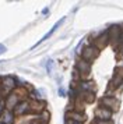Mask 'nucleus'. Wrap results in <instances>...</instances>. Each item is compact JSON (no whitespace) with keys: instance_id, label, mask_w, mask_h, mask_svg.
<instances>
[{"instance_id":"nucleus-15","label":"nucleus","mask_w":123,"mask_h":124,"mask_svg":"<svg viewBox=\"0 0 123 124\" xmlns=\"http://www.w3.org/2000/svg\"><path fill=\"white\" fill-rule=\"evenodd\" d=\"M0 121H1V124H14V121H16V114H14V112L6 109L4 113L0 117Z\"/></svg>"},{"instance_id":"nucleus-9","label":"nucleus","mask_w":123,"mask_h":124,"mask_svg":"<svg viewBox=\"0 0 123 124\" xmlns=\"http://www.w3.org/2000/svg\"><path fill=\"white\" fill-rule=\"evenodd\" d=\"M97 91V86L92 81H87V79H83V81H78L77 86H76V92H94Z\"/></svg>"},{"instance_id":"nucleus-14","label":"nucleus","mask_w":123,"mask_h":124,"mask_svg":"<svg viewBox=\"0 0 123 124\" xmlns=\"http://www.w3.org/2000/svg\"><path fill=\"white\" fill-rule=\"evenodd\" d=\"M45 110H46V103H45V101H32L31 99V113L41 114Z\"/></svg>"},{"instance_id":"nucleus-4","label":"nucleus","mask_w":123,"mask_h":124,"mask_svg":"<svg viewBox=\"0 0 123 124\" xmlns=\"http://www.w3.org/2000/svg\"><path fill=\"white\" fill-rule=\"evenodd\" d=\"M99 105H101L102 107L109 109L112 113L117 112V110L120 109V101H119L117 98H115V96H112V95L102 96V98L99 99Z\"/></svg>"},{"instance_id":"nucleus-28","label":"nucleus","mask_w":123,"mask_h":124,"mask_svg":"<svg viewBox=\"0 0 123 124\" xmlns=\"http://www.w3.org/2000/svg\"><path fill=\"white\" fill-rule=\"evenodd\" d=\"M3 96H4V95H3V91H1V86H0V101H1V98H3Z\"/></svg>"},{"instance_id":"nucleus-24","label":"nucleus","mask_w":123,"mask_h":124,"mask_svg":"<svg viewBox=\"0 0 123 124\" xmlns=\"http://www.w3.org/2000/svg\"><path fill=\"white\" fill-rule=\"evenodd\" d=\"M117 50H119V54H120V57L123 59V43H122V45H119V47H117Z\"/></svg>"},{"instance_id":"nucleus-13","label":"nucleus","mask_w":123,"mask_h":124,"mask_svg":"<svg viewBox=\"0 0 123 124\" xmlns=\"http://www.w3.org/2000/svg\"><path fill=\"white\" fill-rule=\"evenodd\" d=\"M112 114L113 113L109 110V109H106V107H97L95 109V118H99V120H112Z\"/></svg>"},{"instance_id":"nucleus-11","label":"nucleus","mask_w":123,"mask_h":124,"mask_svg":"<svg viewBox=\"0 0 123 124\" xmlns=\"http://www.w3.org/2000/svg\"><path fill=\"white\" fill-rule=\"evenodd\" d=\"M64 20H66V17H62L60 20H59V21H57V23H56L55 25H53V27H52V28L49 29V32H48V34H45L44 36H42V39H39L38 42H36V43H35V45L32 46V47H31V49H35V47H36V46H39L41 43H42V42H45V40H48V39H49L50 36H52V35H53V34L56 32V29H57V28H59V27L62 25V24L64 23Z\"/></svg>"},{"instance_id":"nucleus-6","label":"nucleus","mask_w":123,"mask_h":124,"mask_svg":"<svg viewBox=\"0 0 123 124\" xmlns=\"http://www.w3.org/2000/svg\"><path fill=\"white\" fill-rule=\"evenodd\" d=\"M21 101H24V99L14 91V92H11L10 95H7L4 98V106H6L7 110H14V109L17 107V105H18Z\"/></svg>"},{"instance_id":"nucleus-2","label":"nucleus","mask_w":123,"mask_h":124,"mask_svg":"<svg viewBox=\"0 0 123 124\" xmlns=\"http://www.w3.org/2000/svg\"><path fill=\"white\" fill-rule=\"evenodd\" d=\"M17 82L18 81H17L16 77H13V75H3L0 78V86H1V91H3V95L7 96V95H10L11 92H14L18 88Z\"/></svg>"},{"instance_id":"nucleus-25","label":"nucleus","mask_w":123,"mask_h":124,"mask_svg":"<svg viewBox=\"0 0 123 124\" xmlns=\"http://www.w3.org/2000/svg\"><path fill=\"white\" fill-rule=\"evenodd\" d=\"M66 124H83V123H78V121H73V120H66Z\"/></svg>"},{"instance_id":"nucleus-8","label":"nucleus","mask_w":123,"mask_h":124,"mask_svg":"<svg viewBox=\"0 0 123 124\" xmlns=\"http://www.w3.org/2000/svg\"><path fill=\"white\" fill-rule=\"evenodd\" d=\"M120 34H122V28L119 25H112L108 29V35H109V42L112 45H120Z\"/></svg>"},{"instance_id":"nucleus-7","label":"nucleus","mask_w":123,"mask_h":124,"mask_svg":"<svg viewBox=\"0 0 123 124\" xmlns=\"http://www.w3.org/2000/svg\"><path fill=\"white\" fill-rule=\"evenodd\" d=\"M13 112H14V114H16L17 117H21V116H25L28 113H31V101L29 99L21 101Z\"/></svg>"},{"instance_id":"nucleus-20","label":"nucleus","mask_w":123,"mask_h":124,"mask_svg":"<svg viewBox=\"0 0 123 124\" xmlns=\"http://www.w3.org/2000/svg\"><path fill=\"white\" fill-rule=\"evenodd\" d=\"M6 110V106H4V101H0V117H1V114L4 113Z\"/></svg>"},{"instance_id":"nucleus-22","label":"nucleus","mask_w":123,"mask_h":124,"mask_svg":"<svg viewBox=\"0 0 123 124\" xmlns=\"http://www.w3.org/2000/svg\"><path fill=\"white\" fill-rule=\"evenodd\" d=\"M6 50H7V47H6V46L3 45V43H0V56H1V54H3V53H4Z\"/></svg>"},{"instance_id":"nucleus-3","label":"nucleus","mask_w":123,"mask_h":124,"mask_svg":"<svg viewBox=\"0 0 123 124\" xmlns=\"http://www.w3.org/2000/svg\"><path fill=\"white\" fill-rule=\"evenodd\" d=\"M80 54H81L83 60H85V62H88V63H92L97 57L99 56V49L95 47L92 43H89V45H85L80 50Z\"/></svg>"},{"instance_id":"nucleus-27","label":"nucleus","mask_w":123,"mask_h":124,"mask_svg":"<svg viewBox=\"0 0 123 124\" xmlns=\"http://www.w3.org/2000/svg\"><path fill=\"white\" fill-rule=\"evenodd\" d=\"M123 43V28H122V34H120V45Z\"/></svg>"},{"instance_id":"nucleus-26","label":"nucleus","mask_w":123,"mask_h":124,"mask_svg":"<svg viewBox=\"0 0 123 124\" xmlns=\"http://www.w3.org/2000/svg\"><path fill=\"white\" fill-rule=\"evenodd\" d=\"M48 13H49V8H48V7H46V8H44V10H42V14H44V16H46Z\"/></svg>"},{"instance_id":"nucleus-21","label":"nucleus","mask_w":123,"mask_h":124,"mask_svg":"<svg viewBox=\"0 0 123 124\" xmlns=\"http://www.w3.org/2000/svg\"><path fill=\"white\" fill-rule=\"evenodd\" d=\"M57 92H59V96H62V98H64V96H66V91L63 89V88H59V91H57Z\"/></svg>"},{"instance_id":"nucleus-17","label":"nucleus","mask_w":123,"mask_h":124,"mask_svg":"<svg viewBox=\"0 0 123 124\" xmlns=\"http://www.w3.org/2000/svg\"><path fill=\"white\" fill-rule=\"evenodd\" d=\"M36 118H38L39 121H42V123H45V124H48V121H49V118H50V114H49V112H42L41 114H38L36 116Z\"/></svg>"},{"instance_id":"nucleus-5","label":"nucleus","mask_w":123,"mask_h":124,"mask_svg":"<svg viewBox=\"0 0 123 124\" xmlns=\"http://www.w3.org/2000/svg\"><path fill=\"white\" fill-rule=\"evenodd\" d=\"M122 84H123V67H116L111 78V82H109L111 91H115L117 88H120Z\"/></svg>"},{"instance_id":"nucleus-19","label":"nucleus","mask_w":123,"mask_h":124,"mask_svg":"<svg viewBox=\"0 0 123 124\" xmlns=\"http://www.w3.org/2000/svg\"><path fill=\"white\" fill-rule=\"evenodd\" d=\"M52 66H53V60L48 59V63H46V71H48V74L52 73Z\"/></svg>"},{"instance_id":"nucleus-1","label":"nucleus","mask_w":123,"mask_h":124,"mask_svg":"<svg viewBox=\"0 0 123 124\" xmlns=\"http://www.w3.org/2000/svg\"><path fill=\"white\" fill-rule=\"evenodd\" d=\"M89 74H91V63L85 62L83 59L77 60L76 63V68H74V77L78 78L80 81L88 78Z\"/></svg>"},{"instance_id":"nucleus-16","label":"nucleus","mask_w":123,"mask_h":124,"mask_svg":"<svg viewBox=\"0 0 123 124\" xmlns=\"http://www.w3.org/2000/svg\"><path fill=\"white\" fill-rule=\"evenodd\" d=\"M76 99L81 101L83 103H92L95 101V93L94 92H78Z\"/></svg>"},{"instance_id":"nucleus-18","label":"nucleus","mask_w":123,"mask_h":124,"mask_svg":"<svg viewBox=\"0 0 123 124\" xmlns=\"http://www.w3.org/2000/svg\"><path fill=\"white\" fill-rule=\"evenodd\" d=\"M91 124H113L112 120H99V118H94Z\"/></svg>"},{"instance_id":"nucleus-10","label":"nucleus","mask_w":123,"mask_h":124,"mask_svg":"<svg viewBox=\"0 0 123 124\" xmlns=\"http://www.w3.org/2000/svg\"><path fill=\"white\" fill-rule=\"evenodd\" d=\"M111 42H109V35H108V31H104L102 34H99L97 36V39H92V45L95 47H98V49H104L106 46L109 45Z\"/></svg>"},{"instance_id":"nucleus-12","label":"nucleus","mask_w":123,"mask_h":124,"mask_svg":"<svg viewBox=\"0 0 123 124\" xmlns=\"http://www.w3.org/2000/svg\"><path fill=\"white\" fill-rule=\"evenodd\" d=\"M66 120H73V121H78V123H83L85 120V114L83 112H78V110H69L66 113Z\"/></svg>"},{"instance_id":"nucleus-23","label":"nucleus","mask_w":123,"mask_h":124,"mask_svg":"<svg viewBox=\"0 0 123 124\" xmlns=\"http://www.w3.org/2000/svg\"><path fill=\"white\" fill-rule=\"evenodd\" d=\"M29 124H45V123H42V121H39L38 118L35 117V118H32V120H31V123Z\"/></svg>"}]
</instances>
